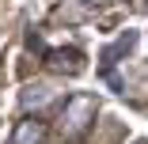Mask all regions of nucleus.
Returning a JSON list of instances; mask_svg holds the SVG:
<instances>
[{
  "mask_svg": "<svg viewBox=\"0 0 148 144\" xmlns=\"http://www.w3.org/2000/svg\"><path fill=\"white\" fill-rule=\"evenodd\" d=\"M95 121V99H87V95H72L65 102V114H61V125L69 136H80L87 125Z\"/></svg>",
  "mask_w": 148,
  "mask_h": 144,
  "instance_id": "f257e3e1",
  "label": "nucleus"
},
{
  "mask_svg": "<svg viewBox=\"0 0 148 144\" xmlns=\"http://www.w3.org/2000/svg\"><path fill=\"white\" fill-rule=\"evenodd\" d=\"M57 99V87H53V83H27V87H23V95H19V102H23V110L27 114H38V110H46L49 102Z\"/></svg>",
  "mask_w": 148,
  "mask_h": 144,
  "instance_id": "f03ea898",
  "label": "nucleus"
},
{
  "mask_svg": "<svg viewBox=\"0 0 148 144\" xmlns=\"http://www.w3.org/2000/svg\"><path fill=\"white\" fill-rule=\"evenodd\" d=\"M137 144H140V140H137Z\"/></svg>",
  "mask_w": 148,
  "mask_h": 144,
  "instance_id": "39448f33",
  "label": "nucleus"
},
{
  "mask_svg": "<svg viewBox=\"0 0 148 144\" xmlns=\"http://www.w3.org/2000/svg\"><path fill=\"white\" fill-rule=\"evenodd\" d=\"M46 61H49V68L80 72V68H84V53H80V49H49V53H46Z\"/></svg>",
  "mask_w": 148,
  "mask_h": 144,
  "instance_id": "20e7f679",
  "label": "nucleus"
},
{
  "mask_svg": "<svg viewBox=\"0 0 148 144\" xmlns=\"http://www.w3.org/2000/svg\"><path fill=\"white\" fill-rule=\"evenodd\" d=\"M12 144H46V121L38 114H27L12 133Z\"/></svg>",
  "mask_w": 148,
  "mask_h": 144,
  "instance_id": "7ed1b4c3",
  "label": "nucleus"
}]
</instances>
